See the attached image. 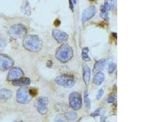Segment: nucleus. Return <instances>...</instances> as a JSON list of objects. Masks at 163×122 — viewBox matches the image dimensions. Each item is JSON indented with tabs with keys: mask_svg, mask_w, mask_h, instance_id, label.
I'll use <instances>...</instances> for the list:
<instances>
[{
	"mask_svg": "<svg viewBox=\"0 0 163 122\" xmlns=\"http://www.w3.org/2000/svg\"><path fill=\"white\" fill-rule=\"evenodd\" d=\"M105 62H106L105 59H101L97 61L94 67V69H93L94 72V73L100 72V71H101L103 69L104 66L105 65Z\"/></svg>",
	"mask_w": 163,
	"mask_h": 122,
	"instance_id": "nucleus-16",
	"label": "nucleus"
},
{
	"mask_svg": "<svg viewBox=\"0 0 163 122\" xmlns=\"http://www.w3.org/2000/svg\"><path fill=\"white\" fill-rule=\"evenodd\" d=\"M17 122H22V121H17Z\"/></svg>",
	"mask_w": 163,
	"mask_h": 122,
	"instance_id": "nucleus-31",
	"label": "nucleus"
},
{
	"mask_svg": "<svg viewBox=\"0 0 163 122\" xmlns=\"http://www.w3.org/2000/svg\"><path fill=\"white\" fill-rule=\"evenodd\" d=\"M52 35H53L54 39L56 40V41L59 43L66 42L68 39V37H69L67 33L57 29H55L53 30V32H52Z\"/></svg>",
	"mask_w": 163,
	"mask_h": 122,
	"instance_id": "nucleus-11",
	"label": "nucleus"
},
{
	"mask_svg": "<svg viewBox=\"0 0 163 122\" xmlns=\"http://www.w3.org/2000/svg\"><path fill=\"white\" fill-rule=\"evenodd\" d=\"M24 48L31 52H38L42 48V41L37 36L29 35L23 40Z\"/></svg>",
	"mask_w": 163,
	"mask_h": 122,
	"instance_id": "nucleus-1",
	"label": "nucleus"
},
{
	"mask_svg": "<svg viewBox=\"0 0 163 122\" xmlns=\"http://www.w3.org/2000/svg\"><path fill=\"white\" fill-rule=\"evenodd\" d=\"M48 98L46 97H41L35 101V106L38 112L42 115L46 114L48 112Z\"/></svg>",
	"mask_w": 163,
	"mask_h": 122,
	"instance_id": "nucleus-7",
	"label": "nucleus"
},
{
	"mask_svg": "<svg viewBox=\"0 0 163 122\" xmlns=\"http://www.w3.org/2000/svg\"><path fill=\"white\" fill-rule=\"evenodd\" d=\"M83 75L84 83L86 86H88L90 78V70L88 65L86 64H83Z\"/></svg>",
	"mask_w": 163,
	"mask_h": 122,
	"instance_id": "nucleus-12",
	"label": "nucleus"
},
{
	"mask_svg": "<svg viewBox=\"0 0 163 122\" xmlns=\"http://www.w3.org/2000/svg\"><path fill=\"white\" fill-rule=\"evenodd\" d=\"M84 103H85L86 106L88 108V109H90V98H89V92H88V90L87 89L84 90Z\"/></svg>",
	"mask_w": 163,
	"mask_h": 122,
	"instance_id": "nucleus-20",
	"label": "nucleus"
},
{
	"mask_svg": "<svg viewBox=\"0 0 163 122\" xmlns=\"http://www.w3.org/2000/svg\"><path fill=\"white\" fill-rule=\"evenodd\" d=\"M82 58L85 62H89L90 60V58L89 56V48L87 47H85L82 50Z\"/></svg>",
	"mask_w": 163,
	"mask_h": 122,
	"instance_id": "nucleus-19",
	"label": "nucleus"
},
{
	"mask_svg": "<svg viewBox=\"0 0 163 122\" xmlns=\"http://www.w3.org/2000/svg\"><path fill=\"white\" fill-rule=\"evenodd\" d=\"M56 120L57 122H66L65 119L63 118L62 117H57Z\"/></svg>",
	"mask_w": 163,
	"mask_h": 122,
	"instance_id": "nucleus-28",
	"label": "nucleus"
},
{
	"mask_svg": "<svg viewBox=\"0 0 163 122\" xmlns=\"http://www.w3.org/2000/svg\"><path fill=\"white\" fill-rule=\"evenodd\" d=\"M66 117L68 119V120H74L77 117V115L75 113V112L73 111H71V112H68L66 114Z\"/></svg>",
	"mask_w": 163,
	"mask_h": 122,
	"instance_id": "nucleus-21",
	"label": "nucleus"
},
{
	"mask_svg": "<svg viewBox=\"0 0 163 122\" xmlns=\"http://www.w3.org/2000/svg\"><path fill=\"white\" fill-rule=\"evenodd\" d=\"M103 93H104V90L103 89L99 90V91H98L97 93V99L99 100H100L103 95Z\"/></svg>",
	"mask_w": 163,
	"mask_h": 122,
	"instance_id": "nucleus-25",
	"label": "nucleus"
},
{
	"mask_svg": "<svg viewBox=\"0 0 163 122\" xmlns=\"http://www.w3.org/2000/svg\"><path fill=\"white\" fill-rule=\"evenodd\" d=\"M6 41L3 39H0V46H1L3 47L6 46Z\"/></svg>",
	"mask_w": 163,
	"mask_h": 122,
	"instance_id": "nucleus-27",
	"label": "nucleus"
},
{
	"mask_svg": "<svg viewBox=\"0 0 163 122\" xmlns=\"http://www.w3.org/2000/svg\"><path fill=\"white\" fill-rule=\"evenodd\" d=\"M55 82L59 86L66 88H70L74 86L75 84V80L72 75L62 74L61 76H57L55 79Z\"/></svg>",
	"mask_w": 163,
	"mask_h": 122,
	"instance_id": "nucleus-4",
	"label": "nucleus"
},
{
	"mask_svg": "<svg viewBox=\"0 0 163 122\" xmlns=\"http://www.w3.org/2000/svg\"><path fill=\"white\" fill-rule=\"evenodd\" d=\"M24 73L22 69L18 67H14L8 73L7 79L9 81H14L23 78Z\"/></svg>",
	"mask_w": 163,
	"mask_h": 122,
	"instance_id": "nucleus-9",
	"label": "nucleus"
},
{
	"mask_svg": "<svg viewBox=\"0 0 163 122\" xmlns=\"http://www.w3.org/2000/svg\"><path fill=\"white\" fill-rule=\"evenodd\" d=\"M55 56L57 60L65 63L73 57V51L69 45L63 44L57 48Z\"/></svg>",
	"mask_w": 163,
	"mask_h": 122,
	"instance_id": "nucleus-2",
	"label": "nucleus"
},
{
	"mask_svg": "<svg viewBox=\"0 0 163 122\" xmlns=\"http://www.w3.org/2000/svg\"><path fill=\"white\" fill-rule=\"evenodd\" d=\"M105 79V74H104L102 72H98L94 77V83L97 86H100Z\"/></svg>",
	"mask_w": 163,
	"mask_h": 122,
	"instance_id": "nucleus-15",
	"label": "nucleus"
},
{
	"mask_svg": "<svg viewBox=\"0 0 163 122\" xmlns=\"http://www.w3.org/2000/svg\"><path fill=\"white\" fill-rule=\"evenodd\" d=\"M14 60L10 57L0 54V71H5L9 69L14 65Z\"/></svg>",
	"mask_w": 163,
	"mask_h": 122,
	"instance_id": "nucleus-8",
	"label": "nucleus"
},
{
	"mask_svg": "<svg viewBox=\"0 0 163 122\" xmlns=\"http://www.w3.org/2000/svg\"><path fill=\"white\" fill-rule=\"evenodd\" d=\"M116 98H117L116 95H111L108 97V98L107 99V102L108 103H113L116 100Z\"/></svg>",
	"mask_w": 163,
	"mask_h": 122,
	"instance_id": "nucleus-23",
	"label": "nucleus"
},
{
	"mask_svg": "<svg viewBox=\"0 0 163 122\" xmlns=\"http://www.w3.org/2000/svg\"><path fill=\"white\" fill-rule=\"evenodd\" d=\"M70 106L73 110L78 111L82 107V97L81 94L77 92L71 93L69 97Z\"/></svg>",
	"mask_w": 163,
	"mask_h": 122,
	"instance_id": "nucleus-6",
	"label": "nucleus"
},
{
	"mask_svg": "<svg viewBox=\"0 0 163 122\" xmlns=\"http://www.w3.org/2000/svg\"><path fill=\"white\" fill-rule=\"evenodd\" d=\"M8 32L12 38L17 39L25 36L27 33V29L23 25L17 24L12 26Z\"/></svg>",
	"mask_w": 163,
	"mask_h": 122,
	"instance_id": "nucleus-3",
	"label": "nucleus"
},
{
	"mask_svg": "<svg viewBox=\"0 0 163 122\" xmlns=\"http://www.w3.org/2000/svg\"><path fill=\"white\" fill-rule=\"evenodd\" d=\"M22 11L28 15H31L30 5L28 2H24L22 6Z\"/></svg>",
	"mask_w": 163,
	"mask_h": 122,
	"instance_id": "nucleus-18",
	"label": "nucleus"
},
{
	"mask_svg": "<svg viewBox=\"0 0 163 122\" xmlns=\"http://www.w3.org/2000/svg\"><path fill=\"white\" fill-rule=\"evenodd\" d=\"M29 93L32 97H35L37 95V90L36 89H34V88H32V89H29Z\"/></svg>",
	"mask_w": 163,
	"mask_h": 122,
	"instance_id": "nucleus-26",
	"label": "nucleus"
},
{
	"mask_svg": "<svg viewBox=\"0 0 163 122\" xmlns=\"http://www.w3.org/2000/svg\"><path fill=\"white\" fill-rule=\"evenodd\" d=\"M12 97V92L8 89H2L0 90V99L7 100Z\"/></svg>",
	"mask_w": 163,
	"mask_h": 122,
	"instance_id": "nucleus-17",
	"label": "nucleus"
},
{
	"mask_svg": "<svg viewBox=\"0 0 163 122\" xmlns=\"http://www.w3.org/2000/svg\"><path fill=\"white\" fill-rule=\"evenodd\" d=\"M95 12H96V9L94 6H90L86 9L84 10L82 15L83 23L84 24L90 18H92L95 15Z\"/></svg>",
	"mask_w": 163,
	"mask_h": 122,
	"instance_id": "nucleus-10",
	"label": "nucleus"
},
{
	"mask_svg": "<svg viewBox=\"0 0 163 122\" xmlns=\"http://www.w3.org/2000/svg\"><path fill=\"white\" fill-rule=\"evenodd\" d=\"M61 24V21L60 20H56L55 21V25L56 26H58L59 25Z\"/></svg>",
	"mask_w": 163,
	"mask_h": 122,
	"instance_id": "nucleus-29",
	"label": "nucleus"
},
{
	"mask_svg": "<svg viewBox=\"0 0 163 122\" xmlns=\"http://www.w3.org/2000/svg\"><path fill=\"white\" fill-rule=\"evenodd\" d=\"M70 3V8L72 10V11H73V3H72V1H69Z\"/></svg>",
	"mask_w": 163,
	"mask_h": 122,
	"instance_id": "nucleus-30",
	"label": "nucleus"
},
{
	"mask_svg": "<svg viewBox=\"0 0 163 122\" xmlns=\"http://www.w3.org/2000/svg\"><path fill=\"white\" fill-rule=\"evenodd\" d=\"M111 9L110 4L108 2L106 1L104 4L103 6L101 7V13L100 16L101 17L105 20H108L109 16H108V11H109Z\"/></svg>",
	"mask_w": 163,
	"mask_h": 122,
	"instance_id": "nucleus-13",
	"label": "nucleus"
},
{
	"mask_svg": "<svg viewBox=\"0 0 163 122\" xmlns=\"http://www.w3.org/2000/svg\"><path fill=\"white\" fill-rule=\"evenodd\" d=\"M117 65L115 63H111V64H109V67H108V72L109 74H112L113 73H114V72L115 70L116 69Z\"/></svg>",
	"mask_w": 163,
	"mask_h": 122,
	"instance_id": "nucleus-22",
	"label": "nucleus"
},
{
	"mask_svg": "<svg viewBox=\"0 0 163 122\" xmlns=\"http://www.w3.org/2000/svg\"><path fill=\"white\" fill-rule=\"evenodd\" d=\"M101 108H99L97 109L95 111L93 112L92 114H90V116L92 117H96V116H99L101 114Z\"/></svg>",
	"mask_w": 163,
	"mask_h": 122,
	"instance_id": "nucleus-24",
	"label": "nucleus"
},
{
	"mask_svg": "<svg viewBox=\"0 0 163 122\" xmlns=\"http://www.w3.org/2000/svg\"><path fill=\"white\" fill-rule=\"evenodd\" d=\"M29 93V89L26 87H22L17 92V101L20 104L28 103L32 99Z\"/></svg>",
	"mask_w": 163,
	"mask_h": 122,
	"instance_id": "nucleus-5",
	"label": "nucleus"
},
{
	"mask_svg": "<svg viewBox=\"0 0 163 122\" xmlns=\"http://www.w3.org/2000/svg\"><path fill=\"white\" fill-rule=\"evenodd\" d=\"M31 84V80L28 78H22L12 81V84L15 86H27Z\"/></svg>",
	"mask_w": 163,
	"mask_h": 122,
	"instance_id": "nucleus-14",
	"label": "nucleus"
}]
</instances>
